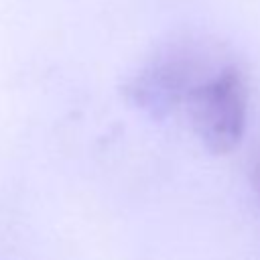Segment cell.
I'll return each mask as SVG.
<instances>
[{
    "mask_svg": "<svg viewBox=\"0 0 260 260\" xmlns=\"http://www.w3.org/2000/svg\"><path fill=\"white\" fill-rule=\"evenodd\" d=\"M195 134L213 154L232 152L246 130L248 83L240 69L223 65L187 98Z\"/></svg>",
    "mask_w": 260,
    "mask_h": 260,
    "instance_id": "obj_1",
    "label": "cell"
},
{
    "mask_svg": "<svg viewBox=\"0 0 260 260\" xmlns=\"http://www.w3.org/2000/svg\"><path fill=\"white\" fill-rule=\"evenodd\" d=\"M221 67H211L193 45H179L142 67L128 81L126 95L152 118H162Z\"/></svg>",
    "mask_w": 260,
    "mask_h": 260,
    "instance_id": "obj_2",
    "label": "cell"
},
{
    "mask_svg": "<svg viewBox=\"0 0 260 260\" xmlns=\"http://www.w3.org/2000/svg\"><path fill=\"white\" fill-rule=\"evenodd\" d=\"M252 179H254V185H256V189H258V193H260V158L256 160V165H254V169H252Z\"/></svg>",
    "mask_w": 260,
    "mask_h": 260,
    "instance_id": "obj_3",
    "label": "cell"
}]
</instances>
